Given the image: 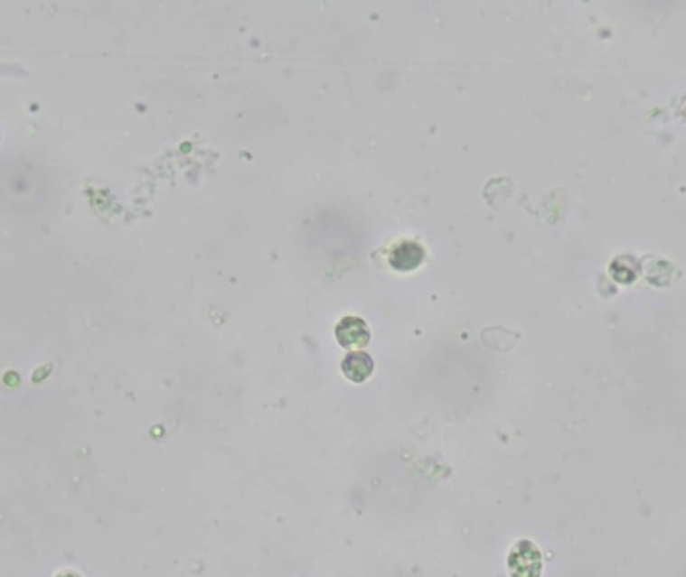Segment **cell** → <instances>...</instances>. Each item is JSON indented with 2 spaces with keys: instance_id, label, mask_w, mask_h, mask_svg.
Here are the masks:
<instances>
[{
  "instance_id": "cell-5",
  "label": "cell",
  "mask_w": 686,
  "mask_h": 577,
  "mask_svg": "<svg viewBox=\"0 0 686 577\" xmlns=\"http://www.w3.org/2000/svg\"><path fill=\"white\" fill-rule=\"evenodd\" d=\"M54 577H80V575L75 573V572H61V573H57Z\"/></svg>"
},
{
  "instance_id": "cell-4",
  "label": "cell",
  "mask_w": 686,
  "mask_h": 577,
  "mask_svg": "<svg viewBox=\"0 0 686 577\" xmlns=\"http://www.w3.org/2000/svg\"><path fill=\"white\" fill-rule=\"evenodd\" d=\"M390 261L398 271H411L424 261V249L414 241H404L391 251Z\"/></svg>"
},
{
  "instance_id": "cell-1",
  "label": "cell",
  "mask_w": 686,
  "mask_h": 577,
  "mask_svg": "<svg viewBox=\"0 0 686 577\" xmlns=\"http://www.w3.org/2000/svg\"><path fill=\"white\" fill-rule=\"evenodd\" d=\"M508 572L512 577H540L542 555H540L538 547L528 539L518 542L508 555Z\"/></svg>"
},
{
  "instance_id": "cell-3",
  "label": "cell",
  "mask_w": 686,
  "mask_h": 577,
  "mask_svg": "<svg viewBox=\"0 0 686 577\" xmlns=\"http://www.w3.org/2000/svg\"><path fill=\"white\" fill-rule=\"evenodd\" d=\"M342 371L350 381L363 383L373 373V359L363 351H353L343 359Z\"/></svg>"
},
{
  "instance_id": "cell-2",
  "label": "cell",
  "mask_w": 686,
  "mask_h": 577,
  "mask_svg": "<svg viewBox=\"0 0 686 577\" xmlns=\"http://www.w3.org/2000/svg\"><path fill=\"white\" fill-rule=\"evenodd\" d=\"M335 337L347 349H362L370 343V329L360 317H345L337 323Z\"/></svg>"
}]
</instances>
